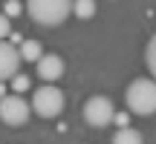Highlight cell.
I'll list each match as a JSON object with an SVG mask.
<instances>
[{
  "label": "cell",
  "mask_w": 156,
  "mask_h": 144,
  "mask_svg": "<svg viewBox=\"0 0 156 144\" xmlns=\"http://www.w3.org/2000/svg\"><path fill=\"white\" fill-rule=\"evenodd\" d=\"M35 63H38V75L44 78L46 84H55L58 78L64 75V61H61L58 55H46V52H44Z\"/></svg>",
  "instance_id": "cell-7"
},
{
  "label": "cell",
  "mask_w": 156,
  "mask_h": 144,
  "mask_svg": "<svg viewBox=\"0 0 156 144\" xmlns=\"http://www.w3.org/2000/svg\"><path fill=\"white\" fill-rule=\"evenodd\" d=\"M20 61H38L41 55H44V46H41V40H20Z\"/></svg>",
  "instance_id": "cell-8"
},
{
  "label": "cell",
  "mask_w": 156,
  "mask_h": 144,
  "mask_svg": "<svg viewBox=\"0 0 156 144\" xmlns=\"http://www.w3.org/2000/svg\"><path fill=\"white\" fill-rule=\"evenodd\" d=\"M6 95V81H0V98Z\"/></svg>",
  "instance_id": "cell-16"
},
{
  "label": "cell",
  "mask_w": 156,
  "mask_h": 144,
  "mask_svg": "<svg viewBox=\"0 0 156 144\" xmlns=\"http://www.w3.org/2000/svg\"><path fill=\"white\" fill-rule=\"evenodd\" d=\"M113 121H116L119 127H127L130 124V112H113Z\"/></svg>",
  "instance_id": "cell-15"
},
{
  "label": "cell",
  "mask_w": 156,
  "mask_h": 144,
  "mask_svg": "<svg viewBox=\"0 0 156 144\" xmlns=\"http://www.w3.org/2000/svg\"><path fill=\"white\" fill-rule=\"evenodd\" d=\"M69 12H75L78 20H90V17L95 15V0H73Z\"/></svg>",
  "instance_id": "cell-9"
},
{
  "label": "cell",
  "mask_w": 156,
  "mask_h": 144,
  "mask_svg": "<svg viewBox=\"0 0 156 144\" xmlns=\"http://www.w3.org/2000/svg\"><path fill=\"white\" fill-rule=\"evenodd\" d=\"M12 81V92H17V95H23V92H29V89H32V81H29V75H23V72H15V75L9 78Z\"/></svg>",
  "instance_id": "cell-11"
},
{
  "label": "cell",
  "mask_w": 156,
  "mask_h": 144,
  "mask_svg": "<svg viewBox=\"0 0 156 144\" xmlns=\"http://www.w3.org/2000/svg\"><path fill=\"white\" fill-rule=\"evenodd\" d=\"M73 0H26V12L41 26H61L73 12Z\"/></svg>",
  "instance_id": "cell-2"
},
{
  "label": "cell",
  "mask_w": 156,
  "mask_h": 144,
  "mask_svg": "<svg viewBox=\"0 0 156 144\" xmlns=\"http://www.w3.org/2000/svg\"><path fill=\"white\" fill-rule=\"evenodd\" d=\"M32 112L41 118H58L64 112V92L55 84H44L32 89Z\"/></svg>",
  "instance_id": "cell-3"
},
{
  "label": "cell",
  "mask_w": 156,
  "mask_h": 144,
  "mask_svg": "<svg viewBox=\"0 0 156 144\" xmlns=\"http://www.w3.org/2000/svg\"><path fill=\"white\" fill-rule=\"evenodd\" d=\"M147 69L156 72V40L153 38L147 40Z\"/></svg>",
  "instance_id": "cell-13"
},
{
  "label": "cell",
  "mask_w": 156,
  "mask_h": 144,
  "mask_svg": "<svg viewBox=\"0 0 156 144\" xmlns=\"http://www.w3.org/2000/svg\"><path fill=\"white\" fill-rule=\"evenodd\" d=\"M0 121L6 127H23L29 121V104L23 101V95L17 92H6L0 98Z\"/></svg>",
  "instance_id": "cell-4"
},
{
  "label": "cell",
  "mask_w": 156,
  "mask_h": 144,
  "mask_svg": "<svg viewBox=\"0 0 156 144\" xmlns=\"http://www.w3.org/2000/svg\"><path fill=\"white\" fill-rule=\"evenodd\" d=\"M124 101H127V110L133 112V115H153L156 110V84L153 78H136V81H130V87L124 89Z\"/></svg>",
  "instance_id": "cell-1"
},
{
  "label": "cell",
  "mask_w": 156,
  "mask_h": 144,
  "mask_svg": "<svg viewBox=\"0 0 156 144\" xmlns=\"http://www.w3.org/2000/svg\"><path fill=\"white\" fill-rule=\"evenodd\" d=\"M20 12H23V3H20V0H6V6H3V15L9 17V20H12V17H17Z\"/></svg>",
  "instance_id": "cell-12"
},
{
  "label": "cell",
  "mask_w": 156,
  "mask_h": 144,
  "mask_svg": "<svg viewBox=\"0 0 156 144\" xmlns=\"http://www.w3.org/2000/svg\"><path fill=\"white\" fill-rule=\"evenodd\" d=\"M9 35H12V23H9L6 15H0V40H6Z\"/></svg>",
  "instance_id": "cell-14"
},
{
  "label": "cell",
  "mask_w": 156,
  "mask_h": 144,
  "mask_svg": "<svg viewBox=\"0 0 156 144\" xmlns=\"http://www.w3.org/2000/svg\"><path fill=\"white\" fill-rule=\"evenodd\" d=\"M20 52L15 43H6L0 40V81H9L15 72H20Z\"/></svg>",
  "instance_id": "cell-6"
},
{
  "label": "cell",
  "mask_w": 156,
  "mask_h": 144,
  "mask_svg": "<svg viewBox=\"0 0 156 144\" xmlns=\"http://www.w3.org/2000/svg\"><path fill=\"white\" fill-rule=\"evenodd\" d=\"M113 144H142V133L133 127H119V133L113 135Z\"/></svg>",
  "instance_id": "cell-10"
},
{
  "label": "cell",
  "mask_w": 156,
  "mask_h": 144,
  "mask_svg": "<svg viewBox=\"0 0 156 144\" xmlns=\"http://www.w3.org/2000/svg\"><path fill=\"white\" fill-rule=\"evenodd\" d=\"M113 112H116V107H113V101L107 95H93L84 104V118H87L90 127H107V124H113Z\"/></svg>",
  "instance_id": "cell-5"
}]
</instances>
